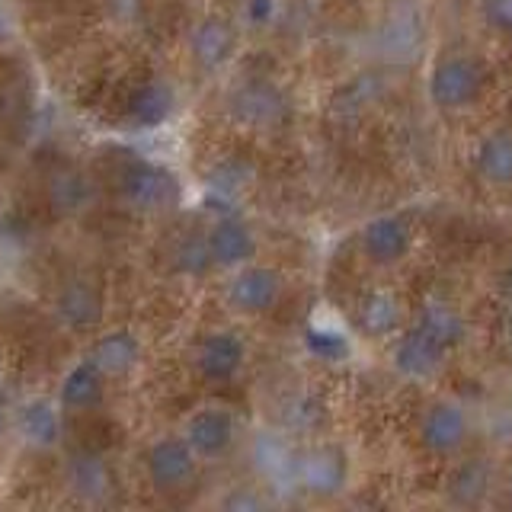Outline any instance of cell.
Instances as JSON below:
<instances>
[{"label": "cell", "mask_w": 512, "mask_h": 512, "mask_svg": "<svg viewBox=\"0 0 512 512\" xmlns=\"http://www.w3.org/2000/svg\"><path fill=\"white\" fill-rule=\"evenodd\" d=\"M413 327L423 330L426 336H432L436 343H442L448 352L468 340V320L461 317V311L455 308V304H448L442 298H429L420 308V314H416Z\"/></svg>", "instance_id": "obj_21"}, {"label": "cell", "mask_w": 512, "mask_h": 512, "mask_svg": "<svg viewBox=\"0 0 512 512\" xmlns=\"http://www.w3.org/2000/svg\"><path fill=\"white\" fill-rule=\"evenodd\" d=\"M103 394H106V375L90 359H84L61 378L58 407L71 413H87L103 404Z\"/></svg>", "instance_id": "obj_20"}, {"label": "cell", "mask_w": 512, "mask_h": 512, "mask_svg": "<svg viewBox=\"0 0 512 512\" xmlns=\"http://www.w3.org/2000/svg\"><path fill=\"white\" fill-rule=\"evenodd\" d=\"M144 468H148V480L157 493H176L192 484L199 458L183 436H164L151 442L148 455H144Z\"/></svg>", "instance_id": "obj_6"}, {"label": "cell", "mask_w": 512, "mask_h": 512, "mask_svg": "<svg viewBox=\"0 0 512 512\" xmlns=\"http://www.w3.org/2000/svg\"><path fill=\"white\" fill-rule=\"evenodd\" d=\"M141 352H144L141 340L132 330H109V333L96 336L87 359L100 368L106 378H122L138 368Z\"/></svg>", "instance_id": "obj_17"}, {"label": "cell", "mask_w": 512, "mask_h": 512, "mask_svg": "<svg viewBox=\"0 0 512 512\" xmlns=\"http://www.w3.org/2000/svg\"><path fill=\"white\" fill-rule=\"evenodd\" d=\"M224 506L228 509H256V506H263V500L260 496H250V493H237V496H228Z\"/></svg>", "instance_id": "obj_34"}, {"label": "cell", "mask_w": 512, "mask_h": 512, "mask_svg": "<svg viewBox=\"0 0 512 512\" xmlns=\"http://www.w3.org/2000/svg\"><path fill=\"white\" fill-rule=\"evenodd\" d=\"M490 84V71L484 61L464 52H448L436 58L426 77L429 103L442 112H461L471 109Z\"/></svg>", "instance_id": "obj_1"}, {"label": "cell", "mask_w": 512, "mask_h": 512, "mask_svg": "<svg viewBox=\"0 0 512 512\" xmlns=\"http://www.w3.org/2000/svg\"><path fill=\"white\" fill-rule=\"evenodd\" d=\"M474 170L490 186L512 183V132H490L480 138L474 151Z\"/></svg>", "instance_id": "obj_23"}, {"label": "cell", "mask_w": 512, "mask_h": 512, "mask_svg": "<svg viewBox=\"0 0 512 512\" xmlns=\"http://www.w3.org/2000/svg\"><path fill=\"white\" fill-rule=\"evenodd\" d=\"M295 448L279 432H263L260 439L253 442V464L266 480L279 484V480H288L295 484Z\"/></svg>", "instance_id": "obj_24"}, {"label": "cell", "mask_w": 512, "mask_h": 512, "mask_svg": "<svg viewBox=\"0 0 512 512\" xmlns=\"http://www.w3.org/2000/svg\"><path fill=\"white\" fill-rule=\"evenodd\" d=\"M228 112L237 125L253 128V132H272L288 122L292 106H288V96L269 80H244L231 90Z\"/></svg>", "instance_id": "obj_3"}, {"label": "cell", "mask_w": 512, "mask_h": 512, "mask_svg": "<svg viewBox=\"0 0 512 512\" xmlns=\"http://www.w3.org/2000/svg\"><path fill=\"white\" fill-rule=\"evenodd\" d=\"M55 317L61 320V327L87 333L93 327H100L103 320V292L87 279H74L58 292L55 298Z\"/></svg>", "instance_id": "obj_15"}, {"label": "cell", "mask_w": 512, "mask_h": 512, "mask_svg": "<svg viewBox=\"0 0 512 512\" xmlns=\"http://www.w3.org/2000/svg\"><path fill=\"white\" fill-rule=\"evenodd\" d=\"M205 247H208V256H212V266H221V269L244 266L253 260L256 250H260L253 228L237 218L215 221L212 231L205 234Z\"/></svg>", "instance_id": "obj_14"}, {"label": "cell", "mask_w": 512, "mask_h": 512, "mask_svg": "<svg viewBox=\"0 0 512 512\" xmlns=\"http://www.w3.org/2000/svg\"><path fill=\"white\" fill-rule=\"evenodd\" d=\"M122 199L128 208L144 215H160L180 205L183 186L176 180V173L154 160H135L122 173Z\"/></svg>", "instance_id": "obj_2"}, {"label": "cell", "mask_w": 512, "mask_h": 512, "mask_svg": "<svg viewBox=\"0 0 512 512\" xmlns=\"http://www.w3.org/2000/svg\"><path fill=\"white\" fill-rule=\"evenodd\" d=\"M362 253L375 266H397L413 247V224L404 215H378L362 228Z\"/></svg>", "instance_id": "obj_9"}, {"label": "cell", "mask_w": 512, "mask_h": 512, "mask_svg": "<svg viewBox=\"0 0 512 512\" xmlns=\"http://www.w3.org/2000/svg\"><path fill=\"white\" fill-rule=\"evenodd\" d=\"M423 13L416 4H394L378 26V48L388 61H410L423 48Z\"/></svg>", "instance_id": "obj_12"}, {"label": "cell", "mask_w": 512, "mask_h": 512, "mask_svg": "<svg viewBox=\"0 0 512 512\" xmlns=\"http://www.w3.org/2000/svg\"><path fill=\"white\" fill-rule=\"evenodd\" d=\"M490 484H493V468L484 458H474V461H464L461 468H455V474L448 477V496H452V503L474 506L484 500Z\"/></svg>", "instance_id": "obj_26"}, {"label": "cell", "mask_w": 512, "mask_h": 512, "mask_svg": "<svg viewBox=\"0 0 512 512\" xmlns=\"http://www.w3.org/2000/svg\"><path fill=\"white\" fill-rule=\"evenodd\" d=\"M471 439V416L461 404L439 400L420 420V442L429 455H455Z\"/></svg>", "instance_id": "obj_7"}, {"label": "cell", "mask_w": 512, "mask_h": 512, "mask_svg": "<svg viewBox=\"0 0 512 512\" xmlns=\"http://www.w3.org/2000/svg\"><path fill=\"white\" fill-rule=\"evenodd\" d=\"M64 484L84 503H106L112 496V468L96 452H74L64 464Z\"/></svg>", "instance_id": "obj_16"}, {"label": "cell", "mask_w": 512, "mask_h": 512, "mask_svg": "<svg viewBox=\"0 0 512 512\" xmlns=\"http://www.w3.org/2000/svg\"><path fill=\"white\" fill-rule=\"evenodd\" d=\"M448 362V349L436 343L423 330H404L394 346V368L410 381H429L436 378Z\"/></svg>", "instance_id": "obj_13"}, {"label": "cell", "mask_w": 512, "mask_h": 512, "mask_svg": "<svg viewBox=\"0 0 512 512\" xmlns=\"http://www.w3.org/2000/svg\"><path fill=\"white\" fill-rule=\"evenodd\" d=\"M90 202V183L77 167H61L48 176V205L61 218L84 212Z\"/></svg>", "instance_id": "obj_25"}, {"label": "cell", "mask_w": 512, "mask_h": 512, "mask_svg": "<svg viewBox=\"0 0 512 512\" xmlns=\"http://www.w3.org/2000/svg\"><path fill=\"white\" fill-rule=\"evenodd\" d=\"M477 13L487 29L500 32V36H512V0H480Z\"/></svg>", "instance_id": "obj_30"}, {"label": "cell", "mask_w": 512, "mask_h": 512, "mask_svg": "<svg viewBox=\"0 0 512 512\" xmlns=\"http://www.w3.org/2000/svg\"><path fill=\"white\" fill-rule=\"evenodd\" d=\"M247 359V343L234 330H212L196 346V368L205 381L224 384L237 378Z\"/></svg>", "instance_id": "obj_11"}, {"label": "cell", "mask_w": 512, "mask_h": 512, "mask_svg": "<svg viewBox=\"0 0 512 512\" xmlns=\"http://www.w3.org/2000/svg\"><path fill=\"white\" fill-rule=\"evenodd\" d=\"M279 0H244V23L250 29H266L276 23Z\"/></svg>", "instance_id": "obj_32"}, {"label": "cell", "mask_w": 512, "mask_h": 512, "mask_svg": "<svg viewBox=\"0 0 512 512\" xmlns=\"http://www.w3.org/2000/svg\"><path fill=\"white\" fill-rule=\"evenodd\" d=\"M295 484L311 493L327 500V496L343 493L349 484V458L340 445L333 442H317L308 445L304 452L295 455Z\"/></svg>", "instance_id": "obj_4"}, {"label": "cell", "mask_w": 512, "mask_h": 512, "mask_svg": "<svg viewBox=\"0 0 512 512\" xmlns=\"http://www.w3.org/2000/svg\"><path fill=\"white\" fill-rule=\"evenodd\" d=\"M250 180H253V167L244 157H224L208 173V186L218 196H240L250 186Z\"/></svg>", "instance_id": "obj_29"}, {"label": "cell", "mask_w": 512, "mask_h": 512, "mask_svg": "<svg viewBox=\"0 0 512 512\" xmlns=\"http://www.w3.org/2000/svg\"><path fill=\"white\" fill-rule=\"evenodd\" d=\"M237 52V26L228 16H205L196 23L189 36L192 64L205 74H215L228 64Z\"/></svg>", "instance_id": "obj_10"}, {"label": "cell", "mask_w": 512, "mask_h": 512, "mask_svg": "<svg viewBox=\"0 0 512 512\" xmlns=\"http://www.w3.org/2000/svg\"><path fill=\"white\" fill-rule=\"evenodd\" d=\"M304 349H308L317 362H330V365L349 359V352H352L346 333L333 327H320V324H311L304 330Z\"/></svg>", "instance_id": "obj_28"}, {"label": "cell", "mask_w": 512, "mask_h": 512, "mask_svg": "<svg viewBox=\"0 0 512 512\" xmlns=\"http://www.w3.org/2000/svg\"><path fill=\"white\" fill-rule=\"evenodd\" d=\"M16 432L20 439L39 452H48L61 442V407L52 404V400H26L16 413Z\"/></svg>", "instance_id": "obj_19"}, {"label": "cell", "mask_w": 512, "mask_h": 512, "mask_svg": "<svg viewBox=\"0 0 512 512\" xmlns=\"http://www.w3.org/2000/svg\"><path fill=\"white\" fill-rule=\"evenodd\" d=\"M109 7L116 20H135L141 13V0H109Z\"/></svg>", "instance_id": "obj_33"}, {"label": "cell", "mask_w": 512, "mask_h": 512, "mask_svg": "<svg viewBox=\"0 0 512 512\" xmlns=\"http://www.w3.org/2000/svg\"><path fill=\"white\" fill-rule=\"evenodd\" d=\"M282 423L288 432H298V436H308V432H317L327 423V404L311 391H301L295 397L285 400L282 407Z\"/></svg>", "instance_id": "obj_27"}, {"label": "cell", "mask_w": 512, "mask_h": 512, "mask_svg": "<svg viewBox=\"0 0 512 512\" xmlns=\"http://www.w3.org/2000/svg\"><path fill=\"white\" fill-rule=\"evenodd\" d=\"M173 106H176V93L167 80L151 77L138 84L132 93H128V103H125V119L132 122L135 128H160L170 116H173Z\"/></svg>", "instance_id": "obj_18"}, {"label": "cell", "mask_w": 512, "mask_h": 512, "mask_svg": "<svg viewBox=\"0 0 512 512\" xmlns=\"http://www.w3.org/2000/svg\"><path fill=\"white\" fill-rule=\"evenodd\" d=\"M183 439L189 442L199 461L221 458L231 452V445L237 439V420L224 407H202L186 420Z\"/></svg>", "instance_id": "obj_8"}, {"label": "cell", "mask_w": 512, "mask_h": 512, "mask_svg": "<svg viewBox=\"0 0 512 512\" xmlns=\"http://www.w3.org/2000/svg\"><path fill=\"white\" fill-rule=\"evenodd\" d=\"M176 266L189 276H202V272L212 269V256H208L205 237L202 240H186V244L176 250Z\"/></svg>", "instance_id": "obj_31"}, {"label": "cell", "mask_w": 512, "mask_h": 512, "mask_svg": "<svg viewBox=\"0 0 512 512\" xmlns=\"http://www.w3.org/2000/svg\"><path fill=\"white\" fill-rule=\"evenodd\" d=\"M503 292H506V298L512 301V266L506 269V276H503Z\"/></svg>", "instance_id": "obj_35"}, {"label": "cell", "mask_w": 512, "mask_h": 512, "mask_svg": "<svg viewBox=\"0 0 512 512\" xmlns=\"http://www.w3.org/2000/svg\"><path fill=\"white\" fill-rule=\"evenodd\" d=\"M404 324V304L397 301L394 292L388 288H375V292H368L359 308H356V327L372 336V340H381V336H391L400 330Z\"/></svg>", "instance_id": "obj_22"}, {"label": "cell", "mask_w": 512, "mask_h": 512, "mask_svg": "<svg viewBox=\"0 0 512 512\" xmlns=\"http://www.w3.org/2000/svg\"><path fill=\"white\" fill-rule=\"evenodd\" d=\"M506 496L512 500V471H509V477H506Z\"/></svg>", "instance_id": "obj_37"}, {"label": "cell", "mask_w": 512, "mask_h": 512, "mask_svg": "<svg viewBox=\"0 0 512 512\" xmlns=\"http://www.w3.org/2000/svg\"><path fill=\"white\" fill-rule=\"evenodd\" d=\"M282 292H285V276H282V272L250 260V263L234 269L228 288H224V298H228V304L237 314L260 317V314L276 308Z\"/></svg>", "instance_id": "obj_5"}, {"label": "cell", "mask_w": 512, "mask_h": 512, "mask_svg": "<svg viewBox=\"0 0 512 512\" xmlns=\"http://www.w3.org/2000/svg\"><path fill=\"white\" fill-rule=\"evenodd\" d=\"M7 432V413H4V407H0V436Z\"/></svg>", "instance_id": "obj_36"}]
</instances>
